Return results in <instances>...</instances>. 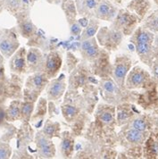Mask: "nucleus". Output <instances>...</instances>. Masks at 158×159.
<instances>
[{"mask_svg": "<svg viewBox=\"0 0 158 159\" xmlns=\"http://www.w3.org/2000/svg\"><path fill=\"white\" fill-rule=\"evenodd\" d=\"M155 75L156 76V78H158V66H156L155 69Z\"/></svg>", "mask_w": 158, "mask_h": 159, "instance_id": "nucleus-39", "label": "nucleus"}, {"mask_svg": "<svg viewBox=\"0 0 158 159\" xmlns=\"http://www.w3.org/2000/svg\"><path fill=\"white\" fill-rule=\"evenodd\" d=\"M149 50V46L147 43H142V42H138L137 45V51L138 54H146Z\"/></svg>", "mask_w": 158, "mask_h": 159, "instance_id": "nucleus-20", "label": "nucleus"}, {"mask_svg": "<svg viewBox=\"0 0 158 159\" xmlns=\"http://www.w3.org/2000/svg\"><path fill=\"white\" fill-rule=\"evenodd\" d=\"M42 124H43V120L41 119V120H39V121H38V123H37L35 126H36V128H40V127L42 126Z\"/></svg>", "mask_w": 158, "mask_h": 159, "instance_id": "nucleus-37", "label": "nucleus"}, {"mask_svg": "<svg viewBox=\"0 0 158 159\" xmlns=\"http://www.w3.org/2000/svg\"><path fill=\"white\" fill-rule=\"evenodd\" d=\"M64 83L59 81H54L48 89V96L51 98H57L64 91Z\"/></svg>", "mask_w": 158, "mask_h": 159, "instance_id": "nucleus-10", "label": "nucleus"}, {"mask_svg": "<svg viewBox=\"0 0 158 159\" xmlns=\"http://www.w3.org/2000/svg\"><path fill=\"white\" fill-rule=\"evenodd\" d=\"M151 149H152V152H153L154 154H157L158 153V145L154 144L153 146H152Z\"/></svg>", "mask_w": 158, "mask_h": 159, "instance_id": "nucleus-36", "label": "nucleus"}, {"mask_svg": "<svg viewBox=\"0 0 158 159\" xmlns=\"http://www.w3.org/2000/svg\"><path fill=\"white\" fill-rule=\"evenodd\" d=\"M100 119L101 121L103 122V123H109L112 122V120H113V116L112 115L110 114V113H103L100 116Z\"/></svg>", "mask_w": 158, "mask_h": 159, "instance_id": "nucleus-27", "label": "nucleus"}, {"mask_svg": "<svg viewBox=\"0 0 158 159\" xmlns=\"http://www.w3.org/2000/svg\"><path fill=\"white\" fill-rule=\"evenodd\" d=\"M131 21V18L130 16L128 15H122L119 17V22L121 24H123V25H127L129 24V22Z\"/></svg>", "mask_w": 158, "mask_h": 159, "instance_id": "nucleus-29", "label": "nucleus"}, {"mask_svg": "<svg viewBox=\"0 0 158 159\" xmlns=\"http://www.w3.org/2000/svg\"><path fill=\"white\" fill-rule=\"evenodd\" d=\"M128 118V113L124 112V111H121L118 113V120L119 121H122Z\"/></svg>", "mask_w": 158, "mask_h": 159, "instance_id": "nucleus-33", "label": "nucleus"}, {"mask_svg": "<svg viewBox=\"0 0 158 159\" xmlns=\"http://www.w3.org/2000/svg\"><path fill=\"white\" fill-rule=\"evenodd\" d=\"M65 115L69 117H72L77 114V109L72 106H65Z\"/></svg>", "mask_w": 158, "mask_h": 159, "instance_id": "nucleus-23", "label": "nucleus"}, {"mask_svg": "<svg viewBox=\"0 0 158 159\" xmlns=\"http://www.w3.org/2000/svg\"><path fill=\"white\" fill-rule=\"evenodd\" d=\"M21 106L20 100H14L11 102L9 107L7 109V121L14 122L21 119Z\"/></svg>", "mask_w": 158, "mask_h": 159, "instance_id": "nucleus-6", "label": "nucleus"}, {"mask_svg": "<svg viewBox=\"0 0 158 159\" xmlns=\"http://www.w3.org/2000/svg\"><path fill=\"white\" fill-rule=\"evenodd\" d=\"M24 3H26V4H29V0H22Z\"/></svg>", "mask_w": 158, "mask_h": 159, "instance_id": "nucleus-42", "label": "nucleus"}, {"mask_svg": "<svg viewBox=\"0 0 158 159\" xmlns=\"http://www.w3.org/2000/svg\"><path fill=\"white\" fill-rule=\"evenodd\" d=\"M144 81V76L140 72H135L131 75V82L134 85H139Z\"/></svg>", "mask_w": 158, "mask_h": 159, "instance_id": "nucleus-18", "label": "nucleus"}, {"mask_svg": "<svg viewBox=\"0 0 158 159\" xmlns=\"http://www.w3.org/2000/svg\"><path fill=\"white\" fill-rule=\"evenodd\" d=\"M112 12H113L112 7L107 2H102L100 5L97 7V16L99 15L102 18H106V17H107L108 15H113Z\"/></svg>", "mask_w": 158, "mask_h": 159, "instance_id": "nucleus-11", "label": "nucleus"}, {"mask_svg": "<svg viewBox=\"0 0 158 159\" xmlns=\"http://www.w3.org/2000/svg\"><path fill=\"white\" fill-rule=\"evenodd\" d=\"M36 144L39 156L44 158L52 157L54 156V148L50 141L41 133H38L36 137Z\"/></svg>", "mask_w": 158, "mask_h": 159, "instance_id": "nucleus-3", "label": "nucleus"}, {"mask_svg": "<svg viewBox=\"0 0 158 159\" xmlns=\"http://www.w3.org/2000/svg\"><path fill=\"white\" fill-rule=\"evenodd\" d=\"M19 30L22 37L30 38L35 32V26L31 21L24 19L19 22Z\"/></svg>", "mask_w": 158, "mask_h": 159, "instance_id": "nucleus-7", "label": "nucleus"}, {"mask_svg": "<svg viewBox=\"0 0 158 159\" xmlns=\"http://www.w3.org/2000/svg\"><path fill=\"white\" fill-rule=\"evenodd\" d=\"M59 65H60V59L57 57V55L50 54L47 58V62H46V70L47 73L56 72L58 69Z\"/></svg>", "mask_w": 158, "mask_h": 159, "instance_id": "nucleus-9", "label": "nucleus"}, {"mask_svg": "<svg viewBox=\"0 0 158 159\" xmlns=\"http://www.w3.org/2000/svg\"><path fill=\"white\" fill-rule=\"evenodd\" d=\"M91 45H93L92 41L91 40H85L82 42V45H81V48L83 49L84 51H86Z\"/></svg>", "mask_w": 158, "mask_h": 159, "instance_id": "nucleus-32", "label": "nucleus"}, {"mask_svg": "<svg viewBox=\"0 0 158 159\" xmlns=\"http://www.w3.org/2000/svg\"><path fill=\"white\" fill-rule=\"evenodd\" d=\"M79 23L80 24L81 27H84L85 28V27L88 26V21L87 18H81V19L79 20Z\"/></svg>", "mask_w": 158, "mask_h": 159, "instance_id": "nucleus-35", "label": "nucleus"}, {"mask_svg": "<svg viewBox=\"0 0 158 159\" xmlns=\"http://www.w3.org/2000/svg\"><path fill=\"white\" fill-rule=\"evenodd\" d=\"M12 149L8 143L0 141V159L9 158L11 157Z\"/></svg>", "mask_w": 158, "mask_h": 159, "instance_id": "nucleus-13", "label": "nucleus"}, {"mask_svg": "<svg viewBox=\"0 0 158 159\" xmlns=\"http://www.w3.org/2000/svg\"><path fill=\"white\" fill-rule=\"evenodd\" d=\"M44 134L47 136V137H52L56 134V125L53 124V123H47L43 129Z\"/></svg>", "mask_w": 158, "mask_h": 159, "instance_id": "nucleus-17", "label": "nucleus"}, {"mask_svg": "<svg viewBox=\"0 0 158 159\" xmlns=\"http://www.w3.org/2000/svg\"><path fill=\"white\" fill-rule=\"evenodd\" d=\"M5 80V69L4 66H0V84Z\"/></svg>", "mask_w": 158, "mask_h": 159, "instance_id": "nucleus-34", "label": "nucleus"}, {"mask_svg": "<svg viewBox=\"0 0 158 159\" xmlns=\"http://www.w3.org/2000/svg\"><path fill=\"white\" fill-rule=\"evenodd\" d=\"M71 30H72V34H74V35H79V32H80V28H79V26L77 23H75V24H73L72 26Z\"/></svg>", "mask_w": 158, "mask_h": 159, "instance_id": "nucleus-31", "label": "nucleus"}, {"mask_svg": "<svg viewBox=\"0 0 158 159\" xmlns=\"http://www.w3.org/2000/svg\"><path fill=\"white\" fill-rule=\"evenodd\" d=\"M132 127H133L134 129H136V130L143 131V130H146L147 125H146V123L144 122L143 120H141V119H137V120H135V121L133 122V123H132Z\"/></svg>", "mask_w": 158, "mask_h": 159, "instance_id": "nucleus-19", "label": "nucleus"}, {"mask_svg": "<svg viewBox=\"0 0 158 159\" xmlns=\"http://www.w3.org/2000/svg\"><path fill=\"white\" fill-rule=\"evenodd\" d=\"M34 102L25 100L21 106V119H23L25 122H28L34 109Z\"/></svg>", "mask_w": 158, "mask_h": 159, "instance_id": "nucleus-8", "label": "nucleus"}, {"mask_svg": "<svg viewBox=\"0 0 158 159\" xmlns=\"http://www.w3.org/2000/svg\"><path fill=\"white\" fill-rule=\"evenodd\" d=\"M97 5V0H83V6L88 10H92L96 8Z\"/></svg>", "mask_w": 158, "mask_h": 159, "instance_id": "nucleus-22", "label": "nucleus"}, {"mask_svg": "<svg viewBox=\"0 0 158 159\" xmlns=\"http://www.w3.org/2000/svg\"><path fill=\"white\" fill-rule=\"evenodd\" d=\"M6 7L12 12L16 11L21 7V0H6Z\"/></svg>", "mask_w": 158, "mask_h": 159, "instance_id": "nucleus-16", "label": "nucleus"}, {"mask_svg": "<svg viewBox=\"0 0 158 159\" xmlns=\"http://www.w3.org/2000/svg\"><path fill=\"white\" fill-rule=\"evenodd\" d=\"M127 72H128V67L126 65H118L115 70V78L118 80H123Z\"/></svg>", "mask_w": 158, "mask_h": 159, "instance_id": "nucleus-14", "label": "nucleus"}, {"mask_svg": "<svg viewBox=\"0 0 158 159\" xmlns=\"http://www.w3.org/2000/svg\"><path fill=\"white\" fill-rule=\"evenodd\" d=\"M0 36H1V33H0Z\"/></svg>", "mask_w": 158, "mask_h": 159, "instance_id": "nucleus-43", "label": "nucleus"}, {"mask_svg": "<svg viewBox=\"0 0 158 159\" xmlns=\"http://www.w3.org/2000/svg\"><path fill=\"white\" fill-rule=\"evenodd\" d=\"M26 61H27V67L30 72H35L39 69L41 62H42V56L41 53L37 48H29L26 55Z\"/></svg>", "mask_w": 158, "mask_h": 159, "instance_id": "nucleus-4", "label": "nucleus"}, {"mask_svg": "<svg viewBox=\"0 0 158 159\" xmlns=\"http://www.w3.org/2000/svg\"><path fill=\"white\" fill-rule=\"evenodd\" d=\"M86 54L88 57H94L95 56H97V48L95 45H91L88 49L86 50Z\"/></svg>", "mask_w": 158, "mask_h": 159, "instance_id": "nucleus-24", "label": "nucleus"}, {"mask_svg": "<svg viewBox=\"0 0 158 159\" xmlns=\"http://www.w3.org/2000/svg\"><path fill=\"white\" fill-rule=\"evenodd\" d=\"M3 63H4V56L1 54V52H0V66H2L3 65Z\"/></svg>", "mask_w": 158, "mask_h": 159, "instance_id": "nucleus-38", "label": "nucleus"}, {"mask_svg": "<svg viewBox=\"0 0 158 159\" xmlns=\"http://www.w3.org/2000/svg\"><path fill=\"white\" fill-rule=\"evenodd\" d=\"M27 52L25 48H20L13 55L10 61V68L13 72L16 73H22L26 71L27 68V61H26Z\"/></svg>", "mask_w": 158, "mask_h": 159, "instance_id": "nucleus-2", "label": "nucleus"}, {"mask_svg": "<svg viewBox=\"0 0 158 159\" xmlns=\"http://www.w3.org/2000/svg\"><path fill=\"white\" fill-rule=\"evenodd\" d=\"M128 47H129V49H130V50H131V51L134 50V46H133V45H131V44H129V46H128Z\"/></svg>", "mask_w": 158, "mask_h": 159, "instance_id": "nucleus-40", "label": "nucleus"}, {"mask_svg": "<svg viewBox=\"0 0 158 159\" xmlns=\"http://www.w3.org/2000/svg\"><path fill=\"white\" fill-rule=\"evenodd\" d=\"M137 40H138V42L147 43L149 41V36L146 32H141V33L138 34V36L137 38Z\"/></svg>", "mask_w": 158, "mask_h": 159, "instance_id": "nucleus-25", "label": "nucleus"}, {"mask_svg": "<svg viewBox=\"0 0 158 159\" xmlns=\"http://www.w3.org/2000/svg\"><path fill=\"white\" fill-rule=\"evenodd\" d=\"M89 80H90V81H93V82H95V83L97 82V80H94L93 78H89Z\"/></svg>", "mask_w": 158, "mask_h": 159, "instance_id": "nucleus-41", "label": "nucleus"}, {"mask_svg": "<svg viewBox=\"0 0 158 159\" xmlns=\"http://www.w3.org/2000/svg\"><path fill=\"white\" fill-rule=\"evenodd\" d=\"M46 113V102L44 101L43 98L40 99V101L38 105V107H37L36 113L32 116V119H36L38 117H41L43 116Z\"/></svg>", "mask_w": 158, "mask_h": 159, "instance_id": "nucleus-15", "label": "nucleus"}, {"mask_svg": "<svg viewBox=\"0 0 158 159\" xmlns=\"http://www.w3.org/2000/svg\"><path fill=\"white\" fill-rule=\"evenodd\" d=\"M46 83H47L46 75L41 72H38L36 74L29 77L26 82V86L27 88H29V89L39 93V91L43 89Z\"/></svg>", "mask_w": 158, "mask_h": 159, "instance_id": "nucleus-5", "label": "nucleus"}, {"mask_svg": "<svg viewBox=\"0 0 158 159\" xmlns=\"http://www.w3.org/2000/svg\"><path fill=\"white\" fill-rule=\"evenodd\" d=\"M7 121V110L0 106V125L4 124Z\"/></svg>", "mask_w": 158, "mask_h": 159, "instance_id": "nucleus-28", "label": "nucleus"}, {"mask_svg": "<svg viewBox=\"0 0 158 159\" xmlns=\"http://www.w3.org/2000/svg\"><path fill=\"white\" fill-rule=\"evenodd\" d=\"M19 48V42L15 33L8 30L0 36V52L5 57H11Z\"/></svg>", "mask_w": 158, "mask_h": 159, "instance_id": "nucleus-1", "label": "nucleus"}, {"mask_svg": "<svg viewBox=\"0 0 158 159\" xmlns=\"http://www.w3.org/2000/svg\"><path fill=\"white\" fill-rule=\"evenodd\" d=\"M97 27L96 26V25H92V26H89L88 30H87L86 31V36L87 37H92L96 33V31H97Z\"/></svg>", "mask_w": 158, "mask_h": 159, "instance_id": "nucleus-30", "label": "nucleus"}, {"mask_svg": "<svg viewBox=\"0 0 158 159\" xmlns=\"http://www.w3.org/2000/svg\"><path fill=\"white\" fill-rule=\"evenodd\" d=\"M62 148L65 152H69L72 149V141L69 139H65L62 144Z\"/></svg>", "mask_w": 158, "mask_h": 159, "instance_id": "nucleus-26", "label": "nucleus"}, {"mask_svg": "<svg viewBox=\"0 0 158 159\" xmlns=\"http://www.w3.org/2000/svg\"><path fill=\"white\" fill-rule=\"evenodd\" d=\"M126 138L130 142H140L143 139V134L140 130H138L133 128L127 131Z\"/></svg>", "mask_w": 158, "mask_h": 159, "instance_id": "nucleus-12", "label": "nucleus"}, {"mask_svg": "<svg viewBox=\"0 0 158 159\" xmlns=\"http://www.w3.org/2000/svg\"><path fill=\"white\" fill-rule=\"evenodd\" d=\"M104 89H105L106 91L110 92V93H113V92H115V89H116V86H115V84L113 81L107 80V81H106L104 83Z\"/></svg>", "mask_w": 158, "mask_h": 159, "instance_id": "nucleus-21", "label": "nucleus"}]
</instances>
